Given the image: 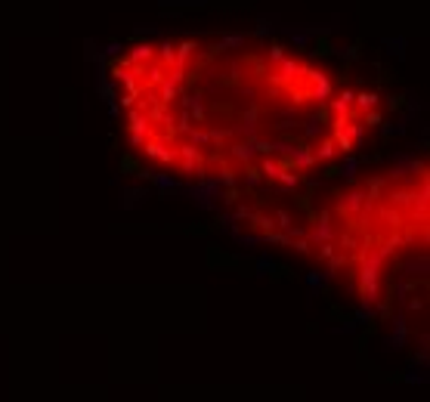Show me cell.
<instances>
[{
    "instance_id": "1",
    "label": "cell",
    "mask_w": 430,
    "mask_h": 402,
    "mask_svg": "<svg viewBox=\"0 0 430 402\" xmlns=\"http://www.w3.org/2000/svg\"><path fill=\"white\" fill-rule=\"evenodd\" d=\"M130 152L177 180L294 192L353 158L384 124L375 90L279 44L167 40L108 68Z\"/></svg>"
},
{
    "instance_id": "2",
    "label": "cell",
    "mask_w": 430,
    "mask_h": 402,
    "mask_svg": "<svg viewBox=\"0 0 430 402\" xmlns=\"http://www.w3.org/2000/svg\"><path fill=\"white\" fill-rule=\"evenodd\" d=\"M427 164L375 170L316 198L232 192L248 235L288 248L337 278L365 309H390L418 288L427 260Z\"/></svg>"
}]
</instances>
